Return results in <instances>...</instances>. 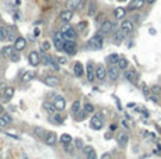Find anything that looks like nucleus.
Wrapping results in <instances>:
<instances>
[{
  "label": "nucleus",
  "mask_w": 161,
  "mask_h": 159,
  "mask_svg": "<svg viewBox=\"0 0 161 159\" xmlns=\"http://www.w3.org/2000/svg\"><path fill=\"white\" fill-rule=\"evenodd\" d=\"M77 114H79V120H84V117L87 116L88 113H87V112L84 110V112H79V113H77Z\"/></svg>",
  "instance_id": "nucleus-50"
},
{
  "label": "nucleus",
  "mask_w": 161,
  "mask_h": 159,
  "mask_svg": "<svg viewBox=\"0 0 161 159\" xmlns=\"http://www.w3.org/2000/svg\"><path fill=\"white\" fill-rule=\"evenodd\" d=\"M34 134L38 137V138H41V139H45V137H46V134H48V131L45 130L44 127H35V130H34Z\"/></svg>",
  "instance_id": "nucleus-24"
},
{
  "label": "nucleus",
  "mask_w": 161,
  "mask_h": 159,
  "mask_svg": "<svg viewBox=\"0 0 161 159\" xmlns=\"http://www.w3.org/2000/svg\"><path fill=\"white\" fill-rule=\"evenodd\" d=\"M58 61H59V64H66V63H67V59L63 57V56H60V57L58 59Z\"/></svg>",
  "instance_id": "nucleus-51"
},
{
  "label": "nucleus",
  "mask_w": 161,
  "mask_h": 159,
  "mask_svg": "<svg viewBox=\"0 0 161 159\" xmlns=\"http://www.w3.org/2000/svg\"><path fill=\"white\" fill-rule=\"evenodd\" d=\"M127 33L125 32L123 29H116L115 33H113V39H115V42H122L125 38H126Z\"/></svg>",
  "instance_id": "nucleus-22"
},
{
  "label": "nucleus",
  "mask_w": 161,
  "mask_h": 159,
  "mask_svg": "<svg viewBox=\"0 0 161 159\" xmlns=\"http://www.w3.org/2000/svg\"><path fill=\"white\" fill-rule=\"evenodd\" d=\"M2 56H3V55H2V50H0V57H2Z\"/></svg>",
  "instance_id": "nucleus-59"
},
{
  "label": "nucleus",
  "mask_w": 161,
  "mask_h": 159,
  "mask_svg": "<svg viewBox=\"0 0 161 159\" xmlns=\"http://www.w3.org/2000/svg\"><path fill=\"white\" fill-rule=\"evenodd\" d=\"M44 109H45L46 112H48L49 114H53V113H56V106H55V103H51V102H44Z\"/></svg>",
  "instance_id": "nucleus-23"
},
{
  "label": "nucleus",
  "mask_w": 161,
  "mask_h": 159,
  "mask_svg": "<svg viewBox=\"0 0 161 159\" xmlns=\"http://www.w3.org/2000/svg\"><path fill=\"white\" fill-rule=\"evenodd\" d=\"M2 88H3V86H0V98L3 96V94H2Z\"/></svg>",
  "instance_id": "nucleus-58"
},
{
  "label": "nucleus",
  "mask_w": 161,
  "mask_h": 159,
  "mask_svg": "<svg viewBox=\"0 0 161 159\" xmlns=\"http://www.w3.org/2000/svg\"><path fill=\"white\" fill-rule=\"evenodd\" d=\"M155 2H157V0H146V3H147V4H154Z\"/></svg>",
  "instance_id": "nucleus-55"
},
{
  "label": "nucleus",
  "mask_w": 161,
  "mask_h": 159,
  "mask_svg": "<svg viewBox=\"0 0 161 159\" xmlns=\"http://www.w3.org/2000/svg\"><path fill=\"white\" fill-rule=\"evenodd\" d=\"M97 2L95 0H90V3H88V10H87V14L90 17H94L97 13Z\"/></svg>",
  "instance_id": "nucleus-19"
},
{
  "label": "nucleus",
  "mask_w": 161,
  "mask_h": 159,
  "mask_svg": "<svg viewBox=\"0 0 161 159\" xmlns=\"http://www.w3.org/2000/svg\"><path fill=\"white\" fill-rule=\"evenodd\" d=\"M87 158H90V159H95V158H97V153H95V152H93L91 155H88Z\"/></svg>",
  "instance_id": "nucleus-53"
},
{
  "label": "nucleus",
  "mask_w": 161,
  "mask_h": 159,
  "mask_svg": "<svg viewBox=\"0 0 161 159\" xmlns=\"http://www.w3.org/2000/svg\"><path fill=\"white\" fill-rule=\"evenodd\" d=\"M74 74L77 75V77H81L83 74H84V68H83L81 63H79V61H76V64H74Z\"/></svg>",
  "instance_id": "nucleus-28"
},
{
  "label": "nucleus",
  "mask_w": 161,
  "mask_h": 159,
  "mask_svg": "<svg viewBox=\"0 0 161 159\" xmlns=\"http://www.w3.org/2000/svg\"><path fill=\"white\" fill-rule=\"evenodd\" d=\"M52 116H53L52 117V121H55L56 124H63V117L59 113H53Z\"/></svg>",
  "instance_id": "nucleus-34"
},
{
  "label": "nucleus",
  "mask_w": 161,
  "mask_h": 159,
  "mask_svg": "<svg viewBox=\"0 0 161 159\" xmlns=\"http://www.w3.org/2000/svg\"><path fill=\"white\" fill-rule=\"evenodd\" d=\"M7 124H9V121L4 119V116H0V127H4V126H7Z\"/></svg>",
  "instance_id": "nucleus-46"
},
{
  "label": "nucleus",
  "mask_w": 161,
  "mask_h": 159,
  "mask_svg": "<svg viewBox=\"0 0 161 159\" xmlns=\"http://www.w3.org/2000/svg\"><path fill=\"white\" fill-rule=\"evenodd\" d=\"M91 127L94 130H101L104 127V117H102L101 113H97L93 116V119H91Z\"/></svg>",
  "instance_id": "nucleus-2"
},
{
  "label": "nucleus",
  "mask_w": 161,
  "mask_h": 159,
  "mask_svg": "<svg viewBox=\"0 0 161 159\" xmlns=\"http://www.w3.org/2000/svg\"><path fill=\"white\" fill-rule=\"evenodd\" d=\"M127 66H129V61H127L126 59H125V57L119 59V61H118V67H119V68H121V70H126Z\"/></svg>",
  "instance_id": "nucleus-31"
},
{
  "label": "nucleus",
  "mask_w": 161,
  "mask_h": 159,
  "mask_svg": "<svg viewBox=\"0 0 161 159\" xmlns=\"http://www.w3.org/2000/svg\"><path fill=\"white\" fill-rule=\"evenodd\" d=\"M121 75V68L118 67V64H111L108 67V77L111 81H116Z\"/></svg>",
  "instance_id": "nucleus-3"
},
{
  "label": "nucleus",
  "mask_w": 161,
  "mask_h": 159,
  "mask_svg": "<svg viewBox=\"0 0 161 159\" xmlns=\"http://www.w3.org/2000/svg\"><path fill=\"white\" fill-rule=\"evenodd\" d=\"M71 18H73V10H69V8H66V10L63 11L62 14H60V20H62L63 22H69Z\"/></svg>",
  "instance_id": "nucleus-18"
},
{
  "label": "nucleus",
  "mask_w": 161,
  "mask_h": 159,
  "mask_svg": "<svg viewBox=\"0 0 161 159\" xmlns=\"http://www.w3.org/2000/svg\"><path fill=\"white\" fill-rule=\"evenodd\" d=\"M74 144H76V147L79 148V149H83V148H84V142H83V139H80V138H77Z\"/></svg>",
  "instance_id": "nucleus-44"
},
{
  "label": "nucleus",
  "mask_w": 161,
  "mask_h": 159,
  "mask_svg": "<svg viewBox=\"0 0 161 159\" xmlns=\"http://www.w3.org/2000/svg\"><path fill=\"white\" fill-rule=\"evenodd\" d=\"M3 96H4V99L6 100H10L13 96H14V88H13V86H7V88L4 89Z\"/></svg>",
  "instance_id": "nucleus-27"
},
{
  "label": "nucleus",
  "mask_w": 161,
  "mask_h": 159,
  "mask_svg": "<svg viewBox=\"0 0 161 159\" xmlns=\"http://www.w3.org/2000/svg\"><path fill=\"white\" fill-rule=\"evenodd\" d=\"M2 114H3V106L0 105V116H2Z\"/></svg>",
  "instance_id": "nucleus-57"
},
{
  "label": "nucleus",
  "mask_w": 161,
  "mask_h": 159,
  "mask_svg": "<svg viewBox=\"0 0 161 159\" xmlns=\"http://www.w3.org/2000/svg\"><path fill=\"white\" fill-rule=\"evenodd\" d=\"M84 28H87V22L85 21H83V22H80L79 25H77V29H80V31H83Z\"/></svg>",
  "instance_id": "nucleus-48"
},
{
  "label": "nucleus",
  "mask_w": 161,
  "mask_h": 159,
  "mask_svg": "<svg viewBox=\"0 0 161 159\" xmlns=\"http://www.w3.org/2000/svg\"><path fill=\"white\" fill-rule=\"evenodd\" d=\"M108 77V68H105L104 64H98L95 67V78L99 81H104Z\"/></svg>",
  "instance_id": "nucleus-5"
},
{
  "label": "nucleus",
  "mask_w": 161,
  "mask_h": 159,
  "mask_svg": "<svg viewBox=\"0 0 161 159\" xmlns=\"http://www.w3.org/2000/svg\"><path fill=\"white\" fill-rule=\"evenodd\" d=\"M44 81H45V84L48 86H58L60 84V80L56 77V75H46Z\"/></svg>",
  "instance_id": "nucleus-14"
},
{
  "label": "nucleus",
  "mask_w": 161,
  "mask_h": 159,
  "mask_svg": "<svg viewBox=\"0 0 161 159\" xmlns=\"http://www.w3.org/2000/svg\"><path fill=\"white\" fill-rule=\"evenodd\" d=\"M150 91H151V89L147 88L146 84H141V92L144 94V96H146V98H150V96H151V95H150Z\"/></svg>",
  "instance_id": "nucleus-41"
},
{
  "label": "nucleus",
  "mask_w": 161,
  "mask_h": 159,
  "mask_svg": "<svg viewBox=\"0 0 161 159\" xmlns=\"http://www.w3.org/2000/svg\"><path fill=\"white\" fill-rule=\"evenodd\" d=\"M49 66H52L55 70H59V63H56L55 59H52V60H51V64H49Z\"/></svg>",
  "instance_id": "nucleus-49"
},
{
  "label": "nucleus",
  "mask_w": 161,
  "mask_h": 159,
  "mask_svg": "<svg viewBox=\"0 0 161 159\" xmlns=\"http://www.w3.org/2000/svg\"><path fill=\"white\" fill-rule=\"evenodd\" d=\"M63 50H65L67 55H74V53H76V43H74V41H71V39H66Z\"/></svg>",
  "instance_id": "nucleus-7"
},
{
  "label": "nucleus",
  "mask_w": 161,
  "mask_h": 159,
  "mask_svg": "<svg viewBox=\"0 0 161 159\" xmlns=\"http://www.w3.org/2000/svg\"><path fill=\"white\" fill-rule=\"evenodd\" d=\"M144 3H146V0H132L130 4H129V7H127V10H129V11L140 10V8H143Z\"/></svg>",
  "instance_id": "nucleus-12"
},
{
  "label": "nucleus",
  "mask_w": 161,
  "mask_h": 159,
  "mask_svg": "<svg viewBox=\"0 0 161 159\" xmlns=\"http://www.w3.org/2000/svg\"><path fill=\"white\" fill-rule=\"evenodd\" d=\"M150 89H151V94L153 95H157V96H158V95H161V86L160 85H153Z\"/></svg>",
  "instance_id": "nucleus-39"
},
{
  "label": "nucleus",
  "mask_w": 161,
  "mask_h": 159,
  "mask_svg": "<svg viewBox=\"0 0 161 159\" xmlns=\"http://www.w3.org/2000/svg\"><path fill=\"white\" fill-rule=\"evenodd\" d=\"M65 36H63L62 32H55L53 33V45L58 50H63V46H65Z\"/></svg>",
  "instance_id": "nucleus-4"
},
{
  "label": "nucleus",
  "mask_w": 161,
  "mask_h": 159,
  "mask_svg": "<svg viewBox=\"0 0 161 159\" xmlns=\"http://www.w3.org/2000/svg\"><path fill=\"white\" fill-rule=\"evenodd\" d=\"M112 31H113V24L109 21V20H105V21L101 24V29H99V32L104 33V35H108V33H111Z\"/></svg>",
  "instance_id": "nucleus-9"
},
{
  "label": "nucleus",
  "mask_w": 161,
  "mask_h": 159,
  "mask_svg": "<svg viewBox=\"0 0 161 159\" xmlns=\"http://www.w3.org/2000/svg\"><path fill=\"white\" fill-rule=\"evenodd\" d=\"M51 49V43H49V42H44L42 43V50L44 52H46V50H49Z\"/></svg>",
  "instance_id": "nucleus-47"
},
{
  "label": "nucleus",
  "mask_w": 161,
  "mask_h": 159,
  "mask_svg": "<svg viewBox=\"0 0 161 159\" xmlns=\"http://www.w3.org/2000/svg\"><path fill=\"white\" fill-rule=\"evenodd\" d=\"M127 141H129V135H127L126 133H121L119 134V137H118V144H119V147H126L127 145Z\"/></svg>",
  "instance_id": "nucleus-21"
},
{
  "label": "nucleus",
  "mask_w": 161,
  "mask_h": 159,
  "mask_svg": "<svg viewBox=\"0 0 161 159\" xmlns=\"http://www.w3.org/2000/svg\"><path fill=\"white\" fill-rule=\"evenodd\" d=\"M44 141H45V144L46 145H55L56 144V141H58V138H56V134L55 133H48L46 134V137H45V139H44Z\"/></svg>",
  "instance_id": "nucleus-17"
},
{
  "label": "nucleus",
  "mask_w": 161,
  "mask_h": 159,
  "mask_svg": "<svg viewBox=\"0 0 161 159\" xmlns=\"http://www.w3.org/2000/svg\"><path fill=\"white\" fill-rule=\"evenodd\" d=\"M104 15H105V14L104 13H101V14H99V15H97V21H101V22H104V21H102V18H104Z\"/></svg>",
  "instance_id": "nucleus-52"
},
{
  "label": "nucleus",
  "mask_w": 161,
  "mask_h": 159,
  "mask_svg": "<svg viewBox=\"0 0 161 159\" xmlns=\"http://www.w3.org/2000/svg\"><path fill=\"white\" fill-rule=\"evenodd\" d=\"M83 152H84L85 156H88V155H91L93 152H95V151H94V148L91 147V145H84V148H83Z\"/></svg>",
  "instance_id": "nucleus-37"
},
{
  "label": "nucleus",
  "mask_w": 161,
  "mask_h": 159,
  "mask_svg": "<svg viewBox=\"0 0 161 159\" xmlns=\"http://www.w3.org/2000/svg\"><path fill=\"white\" fill-rule=\"evenodd\" d=\"M84 110L87 112L88 114H90V113H94V106L91 105V103H85V105H84Z\"/></svg>",
  "instance_id": "nucleus-42"
},
{
  "label": "nucleus",
  "mask_w": 161,
  "mask_h": 159,
  "mask_svg": "<svg viewBox=\"0 0 161 159\" xmlns=\"http://www.w3.org/2000/svg\"><path fill=\"white\" fill-rule=\"evenodd\" d=\"M121 29H123L126 33H132L133 29H135V22L132 20H122Z\"/></svg>",
  "instance_id": "nucleus-6"
},
{
  "label": "nucleus",
  "mask_w": 161,
  "mask_h": 159,
  "mask_svg": "<svg viewBox=\"0 0 161 159\" xmlns=\"http://www.w3.org/2000/svg\"><path fill=\"white\" fill-rule=\"evenodd\" d=\"M123 75H125V78L132 84H135L136 81H137V73H136L135 70H126Z\"/></svg>",
  "instance_id": "nucleus-15"
},
{
  "label": "nucleus",
  "mask_w": 161,
  "mask_h": 159,
  "mask_svg": "<svg viewBox=\"0 0 161 159\" xmlns=\"http://www.w3.org/2000/svg\"><path fill=\"white\" fill-rule=\"evenodd\" d=\"M104 33H95V35L93 36V38L88 41V47H91V49H101L102 45H104Z\"/></svg>",
  "instance_id": "nucleus-1"
},
{
  "label": "nucleus",
  "mask_w": 161,
  "mask_h": 159,
  "mask_svg": "<svg viewBox=\"0 0 161 159\" xmlns=\"http://www.w3.org/2000/svg\"><path fill=\"white\" fill-rule=\"evenodd\" d=\"M111 156H112L111 153H104V155H102L101 158H102V159H107V158H111Z\"/></svg>",
  "instance_id": "nucleus-54"
},
{
  "label": "nucleus",
  "mask_w": 161,
  "mask_h": 159,
  "mask_svg": "<svg viewBox=\"0 0 161 159\" xmlns=\"http://www.w3.org/2000/svg\"><path fill=\"white\" fill-rule=\"evenodd\" d=\"M25 46H27V41L24 38H21V36H18V38L14 41V49L18 50V52H21Z\"/></svg>",
  "instance_id": "nucleus-16"
},
{
  "label": "nucleus",
  "mask_w": 161,
  "mask_h": 159,
  "mask_svg": "<svg viewBox=\"0 0 161 159\" xmlns=\"http://www.w3.org/2000/svg\"><path fill=\"white\" fill-rule=\"evenodd\" d=\"M113 15H115V18H118V20H123L125 15H126V8L116 7L115 10H113Z\"/></svg>",
  "instance_id": "nucleus-20"
},
{
  "label": "nucleus",
  "mask_w": 161,
  "mask_h": 159,
  "mask_svg": "<svg viewBox=\"0 0 161 159\" xmlns=\"http://www.w3.org/2000/svg\"><path fill=\"white\" fill-rule=\"evenodd\" d=\"M73 141V138H71V135H69V134H63V135H60V142H62L63 145L65 144H69V142Z\"/></svg>",
  "instance_id": "nucleus-33"
},
{
  "label": "nucleus",
  "mask_w": 161,
  "mask_h": 159,
  "mask_svg": "<svg viewBox=\"0 0 161 159\" xmlns=\"http://www.w3.org/2000/svg\"><path fill=\"white\" fill-rule=\"evenodd\" d=\"M63 148H65V152H67V153H73L74 152V147L71 145V142L65 144V145H63Z\"/></svg>",
  "instance_id": "nucleus-40"
},
{
  "label": "nucleus",
  "mask_w": 161,
  "mask_h": 159,
  "mask_svg": "<svg viewBox=\"0 0 161 159\" xmlns=\"http://www.w3.org/2000/svg\"><path fill=\"white\" fill-rule=\"evenodd\" d=\"M34 78V73H31V71H27V73H24V75L21 77V80L24 81V82H28L30 80H32Z\"/></svg>",
  "instance_id": "nucleus-36"
},
{
  "label": "nucleus",
  "mask_w": 161,
  "mask_h": 159,
  "mask_svg": "<svg viewBox=\"0 0 161 159\" xmlns=\"http://www.w3.org/2000/svg\"><path fill=\"white\" fill-rule=\"evenodd\" d=\"M62 33H63V36H65V39H71V41L76 39V29L71 27H63Z\"/></svg>",
  "instance_id": "nucleus-8"
},
{
  "label": "nucleus",
  "mask_w": 161,
  "mask_h": 159,
  "mask_svg": "<svg viewBox=\"0 0 161 159\" xmlns=\"http://www.w3.org/2000/svg\"><path fill=\"white\" fill-rule=\"evenodd\" d=\"M87 80L90 82H93L95 80V68H94L93 61H88L87 63Z\"/></svg>",
  "instance_id": "nucleus-13"
},
{
  "label": "nucleus",
  "mask_w": 161,
  "mask_h": 159,
  "mask_svg": "<svg viewBox=\"0 0 161 159\" xmlns=\"http://www.w3.org/2000/svg\"><path fill=\"white\" fill-rule=\"evenodd\" d=\"M80 106H81V105H80V102H79V100H76V102H73V105H71V112H73L74 114H77L80 110H81V108H80Z\"/></svg>",
  "instance_id": "nucleus-35"
},
{
  "label": "nucleus",
  "mask_w": 161,
  "mask_h": 159,
  "mask_svg": "<svg viewBox=\"0 0 161 159\" xmlns=\"http://www.w3.org/2000/svg\"><path fill=\"white\" fill-rule=\"evenodd\" d=\"M28 60H30V64H31V66H34V67L39 66L41 64V55L38 52H31L28 56Z\"/></svg>",
  "instance_id": "nucleus-10"
},
{
  "label": "nucleus",
  "mask_w": 161,
  "mask_h": 159,
  "mask_svg": "<svg viewBox=\"0 0 161 159\" xmlns=\"http://www.w3.org/2000/svg\"><path fill=\"white\" fill-rule=\"evenodd\" d=\"M14 46H4V47H2V55H3V57H9L10 59V56L13 55V52H14Z\"/></svg>",
  "instance_id": "nucleus-25"
},
{
  "label": "nucleus",
  "mask_w": 161,
  "mask_h": 159,
  "mask_svg": "<svg viewBox=\"0 0 161 159\" xmlns=\"http://www.w3.org/2000/svg\"><path fill=\"white\" fill-rule=\"evenodd\" d=\"M53 103H55V106H56L58 112H62V110H65L66 109V100H65V98L60 96V95H58V96L55 98Z\"/></svg>",
  "instance_id": "nucleus-11"
},
{
  "label": "nucleus",
  "mask_w": 161,
  "mask_h": 159,
  "mask_svg": "<svg viewBox=\"0 0 161 159\" xmlns=\"http://www.w3.org/2000/svg\"><path fill=\"white\" fill-rule=\"evenodd\" d=\"M16 39H17V36H16V33L13 32L12 29H9V41H13V42H14Z\"/></svg>",
  "instance_id": "nucleus-45"
},
{
  "label": "nucleus",
  "mask_w": 161,
  "mask_h": 159,
  "mask_svg": "<svg viewBox=\"0 0 161 159\" xmlns=\"http://www.w3.org/2000/svg\"><path fill=\"white\" fill-rule=\"evenodd\" d=\"M9 39V29L6 27H0V41Z\"/></svg>",
  "instance_id": "nucleus-30"
},
{
  "label": "nucleus",
  "mask_w": 161,
  "mask_h": 159,
  "mask_svg": "<svg viewBox=\"0 0 161 159\" xmlns=\"http://www.w3.org/2000/svg\"><path fill=\"white\" fill-rule=\"evenodd\" d=\"M51 60H52L51 56H48V55H46V53L42 50V53H41V63H42L44 66H49V64H51Z\"/></svg>",
  "instance_id": "nucleus-29"
},
{
  "label": "nucleus",
  "mask_w": 161,
  "mask_h": 159,
  "mask_svg": "<svg viewBox=\"0 0 161 159\" xmlns=\"http://www.w3.org/2000/svg\"><path fill=\"white\" fill-rule=\"evenodd\" d=\"M115 128H116V124H112V126H111V131H113Z\"/></svg>",
  "instance_id": "nucleus-56"
},
{
  "label": "nucleus",
  "mask_w": 161,
  "mask_h": 159,
  "mask_svg": "<svg viewBox=\"0 0 161 159\" xmlns=\"http://www.w3.org/2000/svg\"><path fill=\"white\" fill-rule=\"evenodd\" d=\"M10 60H12L13 63H16V61H20V52H18V50H14V52H13V55L10 56Z\"/></svg>",
  "instance_id": "nucleus-38"
},
{
  "label": "nucleus",
  "mask_w": 161,
  "mask_h": 159,
  "mask_svg": "<svg viewBox=\"0 0 161 159\" xmlns=\"http://www.w3.org/2000/svg\"><path fill=\"white\" fill-rule=\"evenodd\" d=\"M119 59H121V57H119L116 53H112V55L108 56V61H109V64H118Z\"/></svg>",
  "instance_id": "nucleus-32"
},
{
  "label": "nucleus",
  "mask_w": 161,
  "mask_h": 159,
  "mask_svg": "<svg viewBox=\"0 0 161 159\" xmlns=\"http://www.w3.org/2000/svg\"><path fill=\"white\" fill-rule=\"evenodd\" d=\"M66 7H67L69 10H74V8L81 7V0H69Z\"/></svg>",
  "instance_id": "nucleus-26"
},
{
  "label": "nucleus",
  "mask_w": 161,
  "mask_h": 159,
  "mask_svg": "<svg viewBox=\"0 0 161 159\" xmlns=\"http://www.w3.org/2000/svg\"><path fill=\"white\" fill-rule=\"evenodd\" d=\"M140 20H141L140 14H133V15H132V21L135 22V24H139V22H140Z\"/></svg>",
  "instance_id": "nucleus-43"
}]
</instances>
